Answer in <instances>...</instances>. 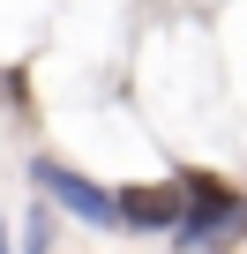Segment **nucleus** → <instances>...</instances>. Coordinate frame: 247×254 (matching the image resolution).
Wrapping results in <instances>:
<instances>
[{"mask_svg":"<svg viewBox=\"0 0 247 254\" xmlns=\"http://www.w3.org/2000/svg\"><path fill=\"white\" fill-rule=\"evenodd\" d=\"M23 239H30V247H23V254H53V224H45V209H38V217H30V232H23Z\"/></svg>","mask_w":247,"mask_h":254,"instance_id":"20e7f679","label":"nucleus"},{"mask_svg":"<svg viewBox=\"0 0 247 254\" xmlns=\"http://www.w3.org/2000/svg\"><path fill=\"white\" fill-rule=\"evenodd\" d=\"M187 217V187H120V224H135V232H172Z\"/></svg>","mask_w":247,"mask_h":254,"instance_id":"7ed1b4c3","label":"nucleus"},{"mask_svg":"<svg viewBox=\"0 0 247 254\" xmlns=\"http://www.w3.org/2000/svg\"><path fill=\"white\" fill-rule=\"evenodd\" d=\"M30 180H38V187H45L68 217H82V224H97V232H112V224H120V194H105L97 180L68 172L60 157H38V165H30Z\"/></svg>","mask_w":247,"mask_h":254,"instance_id":"f03ea898","label":"nucleus"},{"mask_svg":"<svg viewBox=\"0 0 247 254\" xmlns=\"http://www.w3.org/2000/svg\"><path fill=\"white\" fill-rule=\"evenodd\" d=\"M180 187H187V217L172 224V247H180V254H217V247H232V239L247 232V202H240L225 180L180 172Z\"/></svg>","mask_w":247,"mask_h":254,"instance_id":"f257e3e1","label":"nucleus"}]
</instances>
